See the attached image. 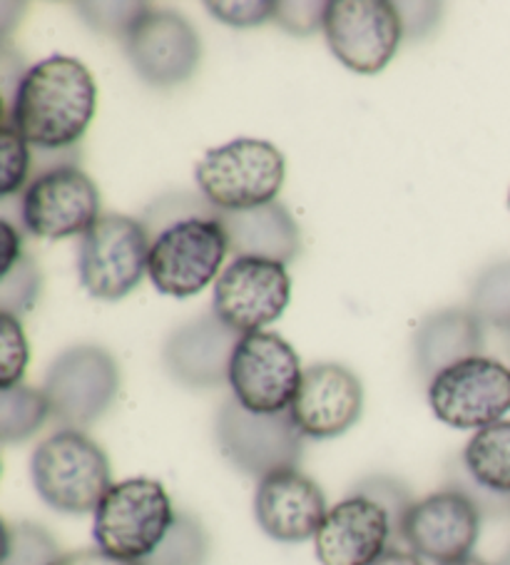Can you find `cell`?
Instances as JSON below:
<instances>
[{"mask_svg": "<svg viewBox=\"0 0 510 565\" xmlns=\"http://www.w3.org/2000/svg\"><path fill=\"white\" fill-rule=\"evenodd\" d=\"M142 224L152 242L147 277L160 295L188 299L220 279L230 242L220 210L202 194H164L145 212Z\"/></svg>", "mask_w": 510, "mask_h": 565, "instance_id": "6da1fadb", "label": "cell"}, {"mask_svg": "<svg viewBox=\"0 0 510 565\" xmlns=\"http://www.w3.org/2000/svg\"><path fill=\"white\" fill-rule=\"evenodd\" d=\"M95 110L97 85L87 65L71 55H51L18 81L3 122H11L33 148L57 152L85 138Z\"/></svg>", "mask_w": 510, "mask_h": 565, "instance_id": "7a4b0ae2", "label": "cell"}, {"mask_svg": "<svg viewBox=\"0 0 510 565\" xmlns=\"http://www.w3.org/2000/svg\"><path fill=\"white\" fill-rule=\"evenodd\" d=\"M38 495L57 513H95L113 486L110 459L103 446L77 428H61L31 456Z\"/></svg>", "mask_w": 510, "mask_h": 565, "instance_id": "3957f363", "label": "cell"}, {"mask_svg": "<svg viewBox=\"0 0 510 565\" xmlns=\"http://www.w3.org/2000/svg\"><path fill=\"white\" fill-rule=\"evenodd\" d=\"M93 515L97 548L115 558L145 563L167 539L178 511L160 481L140 476L113 483Z\"/></svg>", "mask_w": 510, "mask_h": 565, "instance_id": "277c9868", "label": "cell"}, {"mask_svg": "<svg viewBox=\"0 0 510 565\" xmlns=\"http://www.w3.org/2000/svg\"><path fill=\"white\" fill-rule=\"evenodd\" d=\"M194 180L214 210L244 212L277 202L287 180V160L277 145L240 138L204 154Z\"/></svg>", "mask_w": 510, "mask_h": 565, "instance_id": "5b68a950", "label": "cell"}, {"mask_svg": "<svg viewBox=\"0 0 510 565\" xmlns=\"http://www.w3.org/2000/svg\"><path fill=\"white\" fill-rule=\"evenodd\" d=\"M150 235L142 220L127 214H103L81 242L77 275L93 299L120 301L150 269Z\"/></svg>", "mask_w": 510, "mask_h": 565, "instance_id": "8992f818", "label": "cell"}, {"mask_svg": "<svg viewBox=\"0 0 510 565\" xmlns=\"http://www.w3.org/2000/svg\"><path fill=\"white\" fill-rule=\"evenodd\" d=\"M214 438L224 459L257 481L274 471L297 469L304 454V434L289 412L252 414L234 396L214 418Z\"/></svg>", "mask_w": 510, "mask_h": 565, "instance_id": "52a82bcc", "label": "cell"}, {"mask_svg": "<svg viewBox=\"0 0 510 565\" xmlns=\"http://www.w3.org/2000/svg\"><path fill=\"white\" fill-rule=\"evenodd\" d=\"M120 384L123 376L115 356L103 347L81 344L55 356L47 366L43 392L57 424L85 431L110 412Z\"/></svg>", "mask_w": 510, "mask_h": 565, "instance_id": "ba28073f", "label": "cell"}, {"mask_svg": "<svg viewBox=\"0 0 510 565\" xmlns=\"http://www.w3.org/2000/svg\"><path fill=\"white\" fill-rule=\"evenodd\" d=\"M426 398L440 424L480 431L510 412V366L486 354L464 359L431 379Z\"/></svg>", "mask_w": 510, "mask_h": 565, "instance_id": "9c48e42d", "label": "cell"}, {"mask_svg": "<svg viewBox=\"0 0 510 565\" xmlns=\"http://www.w3.org/2000/svg\"><path fill=\"white\" fill-rule=\"evenodd\" d=\"M100 217V190L75 162L43 168L28 182L21 200L23 230L33 237H81Z\"/></svg>", "mask_w": 510, "mask_h": 565, "instance_id": "30bf717a", "label": "cell"}, {"mask_svg": "<svg viewBox=\"0 0 510 565\" xmlns=\"http://www.w3.org/2000/svg\"><path fill=\"white\" fill-rule=\"evenodd\" d=\"M304 369L294 347L274 331L242 334L230 362L232 396L252 414L289 412Z\"/></svg>", "mask_w": 510, "mask_h": 565, "instance_id": "8fae6325", "label": "cell"}, {"mask_svg": "<svg viewBox=\"0 0 510 565\" xmlns=\"http://www.w3.org/2000/svg\"><path fill=\"white\" fill-rule=\"evenodd\" d=\"M321 33L333 57L359 75L384 71L406 35L399 8L389 0H331Z\"/></svg>", "mask_w": 510, "mask_h": 565, "instance_id": "7c38bea8", "label": "cell"}, {"mask_svg": "<svg viewBox=\"0 0 510 565\" xmlns=\"http://www.w3.org/2000/svg\"><path fill=\"white\" fill-rule=\"evenodd\" d=\"M484 511L458 486H448L414 501L401 523V543L418 558L436 565L474 555L480 539Z\"/></svg>", "mask_w": 510, "mask_h": 565, "instance_id": "4fadbf2b", "label": "cell"}, {"mask_svg": "<svg viewBox=\"0 0 510 565\" xmlns=\"http://www.w3.org/2000/svg\"><path fill=\"white\" fill-rule=\"evenodd\" d=\"M125 55L135 73L152 87H178L198 73L202 41L188 18L147 6L123 38Z\"/></svg>", "mask_w": 510, "mask_h": 565, "instance_id": "5bb4252c", "label": "cell"}, {"mask_svg": "<svg viewBox=\"0 0 510 565\" xmlns=\"http://www.w3.org/2000/svg\"><path fill=\"white\" fill-rule=\"evenodd\" d=\"M291 277L287 265L259 257H237L214 281L212 311L237 334L264 331L287 311Z\"/></svg>", "mask_w": 510, "mask_h": 565, "instance_id": "9a60e30c", "label": "cell"}, {"mask_svg": "<svg viewBox=\"0 0 510 565\" xmlns=\"http://www.w3.org/2000/svg\"><path fill=\"white\" fill-rule=\"evenodd\" d=\"M391 513L369 495L351 491L331 505L314 539L321 565H371L391 548H399Z\"/></svg>", "mask_w": 510, "mask_h": 565, "instance_id": "2e32d148", "label": "cell"}, {"mask_svg": "<svg viewBox=\"0 0 510 565\" xmlns=\"http://www.w3.org/2000/svg\"><path fill=\"white\" fill-rule=\"evenodd\" d=\"M289 414L304 438L327 441L344 436L364 414V384L344 364H311L304 369Z\"/></svg>", "mask_w": 510, "mask_h": 565, "instance_id": "e0dca14e", "label": "cell"}, {"mask_svg": "<svg viewBox=\"0 0 510 565\" xmlns=\"http://www.w3.org/2000/svg\"><path fill=\"white\" fill-rule=\"evenodd\" d=\"M329 505L319 483L297 469H281L257 481L254 519L269 539L304 543L317 539Z\"/></svg>", "mask_w": 510, "mask_h": 565, "instance_id": "ac0fdd59", "label": "cell"}, {"mask_svg": "<svg viewBox=\"0 0 510 565\" xmlns=\"http://www.w3.org/2000/svg\"><path fill=\"white\" fill-rule=\"evenodd\" d=\"M237 331L217 319L214 311L174 329L162 347L164 372L188 388H217L227 384Z\"/></svg>", "mask_w": 510, "mask_h": 565, "instance_id": "d6986e66", "label": "cell"}, {"mask_svg": "<svg viewBox=\"0 0 510 565\" xmlns=\"http://www.w3.org/2000/svg\"><path fill=\"white\" fill-rule=\"evenodd\" d=\"M486 347V327L470 309H440L421 321L414 337V362L421 382L464 359L480 356Z\"/></svg>", "mask_w": 510, "mask_h": 565, "instance_id": "ffe728a7", "label": "cell"}, {"mask_svg": "<svg viewBox=\"0 0 510 565\" xmlns=\"http://www.w3.org/2000/svg\"><path fill=\"white\" fill-rule=\"evenodd\" d=\"M232 259L259 257L289 265L301 252V230L281 202L244 212H220Z\"/></svg>", "mask_w": 510, "mask_h": 565, "instance_id": "44dd1931", "label": "cell"}, {"mask_svg": "<svg viewBox=\"0 0 510 565\" xmlns=\"http://www.w3.org/2000/svg\"><path fill=\"white\" fill-rule=\"evenodd\" d=\"M460 471L470 486H454L474 495L480 511L510 513V422L503 418L470 436L460 454Z\"/></svg>", "mask_w": 510, "mask_h": 565, "instance_id": "7402d4cb", "label": "cell"}, {"mask_svg": "<svg viewBox=\"0 0 510 565\" xmlns=\"http://www.w3.org/2000/svg\"><path fill=\"white\" fill-rule=\"evenodd\" d=\"M51 416V402L43 388L28 384L0 388V441L6 446L28 441Z\"/></svg>", "mask_w": 510, "mask_h": 565, "instance_id": "603a6c76", "label": "cell"}, {"mask_svg": "<svg viewBox=\"0 0 510 565\" xmlns=\"http://www.w3.org/2000/svg\"><path fill=\"white\" fill-rule=\"evenodd\" d=\"M470 311L486 329L510 337V262L480 271L470 291Z\"/></svg>", "mask_w": 510, "mask_h": 565, "instance_id": "cb8c5ba5", "label": "cell"}, {"mask_svg": "<svg viewBox=\"0 0 510 565\" xmlns=\"http://www.w3.org/2000/svg\"><path fill=\"white\" fill-rule=\"evenodd\" d=\"M210 535L188 511H178L170 533L142 565H208Z\"/></svg>", "mask_w": 510, "mask_h": 565, "instance_id": "d4e9b609", "label": "cell"}, {"mask_svg": "<svg viewBox=\"0 0 510 565\" xmlns=\"http://www.w3.org/2000/svg\"><path fill=\"white\" fill-rule=\"evenodd\" d=\"M63 555L43 525L31 521L3 523V565H57Z\"/></svg>", "mask_w": 510, "mask_h": 565, "instance_id": "484cf974", "label": "cell"}, {"mask_svg": "<svg viewBox=\"0 0 510 565\" xmlns=\"http://www.w3.org/2000/svg\"><path fill=\"white\" fill-rule=\"evenodd\" d=\"M43 291V275L31 257L18 259L11 271L0 277V315L21 319L33 311Z\"/></svg>", "mask_w": 510, "mask_h": 565, "instance_id": "4316f807", "label": "cell"}, {"mask_svg": "<svg viewBox=\"0 0 510 565\" xmlns=\"http://www.w3.org/2000/svg\"><path fill=\"white\" fill-rule=\"evenodd\" d=\"M31 174V145L11 122L0 125V194L13 198L25 192Z\"/></svg>", "mask_w": 510, "mask_h": 565, "instance_id": "83f0119b", "label": "cell"}, {"mask_svg": "<svg viewBox=\"0 0 510 565\" xmlns=\"http://www.w3.org/2000/svg\"><path fill=\"white\" fill-rule=\"evenodd\" d=\"M28 362H31V347L21 319L0 315V388L23 384Z\"/></svg>", "mask_w": 510, "mask_h": 565, "instance_id": "f1b7e54d", "label": "cell"}, {"mask_svg": "<svg viewBox=\"0 0 510 565\" xmlns=\"http://www.w3.org/2000/svg\"><path fill=\"white\" fill-rule=\"evenodd\" d=\"M77 13L97 33L125 38L130 25L145 13L147 3H77Z\"/></svg>", "mask_w": 510, "mask_h": 565, "instance_id": "f546056e", "label": "cell"}, {"mask_svg": "<svg viewBox=\"0 0 510 565\" xmlns=\"http://www.w3.org/2000/svg\"><path fill=\"white\" fill-rule=\"evenodd\" d=\"M354 493L369 495V499H374L376 503L384 505V509L391 513V519H394L396 535L401 543V523H404L406 511L414 505V499H411V491L406 489V486L399 479H391V476L379 473V476H369V479L361 481L354 489Z\"/></svg>", "mask_w": 510, "mask_h": 565, "instance_id": "4dcf8cb0", "label": "cell"}, {"mask_svg": "<svg viewBox=\"0 0 510 565\" xmlns=\"http://www.w3.org/2000/svg\"><path fill=\"white\" fill-rule=\"evenodd\" d=\"M204 8L212 18L232 28H257L277 18V3H272V0H240V3H224V0L214 3L210 0Z\"/></svg>", "mask_w": 510, "mask_h": 565, "instance_id": "1f68e13d", "label": "cell"}, {"mask_svg": "<svg viewBox=\"0 0 510 565\" xmlns=\"http://www.w3.org/2000/svg\"><path fill=\"white\" fill-rule=\"evenodd\" d=\"M327 3H277V21L291 35H314L323 31Z\"/></svg>", "mask_w": 510, "mask_h": 565, "instance_id": "d6a6232c", "label": "cell"}, {"mask_svg": "<svg viewBox=\"0 0 510 565\" xmlns=\"http://www.w3.org/2000/svg\"><path fill=\"white\" fill-rule=\"evenodd\" d=\"M23 239L11 222L0 220V277L11 271L18 259H23Z\"/></svg>", "mask_w": 510, "mask_h": 565, "instance_id": "836d02e7", "label": "cell"}, {"mask_svg": "<svg viewBox=\"0 0 510 565\" xmlns=\"http://www.w3.org/2000/svg\"><path fill=\"white\" fill-rule=\"evenodd\" d=\"M57 565H142V563L115 558V555L105 553L103 548H83V551L65 553L63 558L57 561Z\"/></svg>", "mask_w": 510, "mask_h": 565, "instance_id": "e575fe53", "label": "cell"}, {"mask_svg": "<svg viewBox=\"0 0 510 565\" xmlns=\"http://www.w3.org/2000/svg\"><path fill=\"white\" fill-rule=\"evenodd\" d=\"M371 565H424V563H421L418 555H414L411 551L391 548V551L381 555L376 563H371Z\"/></svg>", "mask_w": 510, "mask_h": 565, "instance_id": "d590c367", "label": "cell"}, {"mask_svg": "<svg viewBox=\"0 0 510 565\" xmlns=\"http://www.w3.org/2000/svg\"><path fill=\"white\" fill-rule=\"evenodd\" d=\"M446 565H493V563L478 558V555H468V558H464V561H454V563H446Z\"/></svg>", "mask_w": 510, "mask_h": 565, "instance_id": "8d00e7d4", "label": "cell"}, {"mask_svg": "<svg viewBox=\"0 0 510 565\" xmlns=\"http://www.w3.org/2000/svg\"><path fill=\"white\" fill-rule=\"evenodd\" d=\"M496 565H510V548L503 555H500V561Z\"/></svg>", "mask_w": 510, "mask_h": 565, "instance_id": "74e56055", "label": "cell"}, {"mask_svg": "<svg viewBox=\"0 0 510 565\" xmlns=\"http://www.w3.org/2000/svg\"><path fill=\"white\" fill-rule=\"evenodd\" d=\"M508 207H510V194H508Z\"/></svg>", "mask_w": 510, "mask_h": 565, "instance_id": "f35d334b", "label": "cell"}]
</instances>
